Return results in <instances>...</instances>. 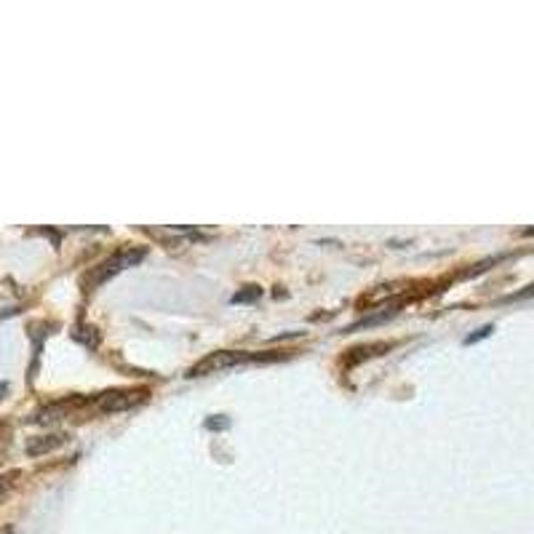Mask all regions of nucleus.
<instances>
[{"instance_id": "3", "label": "nucleus", "mask_w": 534, "mask_h": 534, "mask_svg": "<svg viewBox=\"0 0 534 534\" xmlns=\"http://www.w3.org/2000/svg\"><path fill=\"white\" fill-rule=\"evenodd\" d=\"M249 356H243V353H233V350H219V353H211V356L201 358L198 364L190 369L187 377H206V374L222 372V369H230V366L243 364Z\"/></svg>"}, {"instance_id": "5", "label": "nucleus", "mask_w": 534, "mask_h": 534, "mask_svg": "<svg viewBox=\"0 0 534 534\" xmlns=\"http://www.w3.org/2000/svg\"><path fill=\"white\" fill-rule=\"evenodd\" d=\"M385 350H390V342H369V345H358V348L348 350L345 364L353 366V364H358V361H364V358L380 356V353H385Z\"/></svg>"}, {"instance_id": "1", "label": "nucleus", "mask_w": 534, "mask_h": 534, "mask_svg": "<svg viewBox=\"0 0 534 534\" xmlns=\"http://www.w3.org/2000/svg\"><path fill=\"white\" fill-rule=\"evenodd\" d=\"M142 257H145V251L142 249H123L118 251V254H113L110 259H105V262H99L97 267H91L89 273L83 276V289H94V286H102L105 281H110L113 276H118L123 267H131L137 265V262H142Z\"/></svg>"}, {"instance_id": "6", "label": "nucleus", "mask_w": 534, "mask_h": 534, "mask_svg": "<svg viewBox=\"0 0 534 534\" xmlns=\"http://www.w3.org/2000/svg\"><path fill=\"white\" fill-rule=\"evenodd\" d=\"M17 478H22L19 470H9V473H3V476H0V500H3V497H9L11 489L17 486Z\"/></svg>"}, {"instance_id": "4", "label": "nucleus", "mask_w": 534, "mask_h": 534, "mask_svg": "<svg viewBox=\"0 0 534 534\" xmlns=\"http://www.w3.org/2000/svg\"><path fill=\"white\" fill-rule=\"evenodd\" d=\"M67 444L65 433H51V436H38L30 438V444H27V454L30 457H43V454L57 452L59 446Z\"/></svg>"}, {"instance_id": "8", "label": "nucleus", "mask_w": 534, "mask_h": 534, "mask_svg": "<svg viewBox=\"0 0 534 534\" xmlns=\"http://www.w3.org/2000/svg\"><path fill=\"white\" fill-rule=\"evenodd\" d=\"M492 332H494L492 326H484V329H478V334H473V337H468V340H465V342H468V345H470V342H478V340H481V337H489V334H492Z\"/></svg>"}, {"instance_id": "7", "label": "nucleus", "mask_w": 534, "mask_h": 534, "mask_svg": "<svg viewBox=\"0 0 534 534\" xmlns=\"http://www.w3.org/2000/svg\"><path fill=\"white\" fill-rule=\"evenodd\" d=\"M259 297V286H246V292L235 294L233 302H249V300H257Z\"/></svg>"}, {"instance_id": "2", "label": "nucleus", "mask_w": 534, "mask_h": 534, "mask_svg": "<svg viewBox=\"0 0 534 534\" xmlns=\"http://www.w3.org/2000/svg\"><path fill=\"white\" fill-rule=\"evenodd\" d=\"M147 398L145 388L137 390H110V393H102L99 396V412L105 414H115V412H126V409H134Z\"/></svg>"}]
</instances>
